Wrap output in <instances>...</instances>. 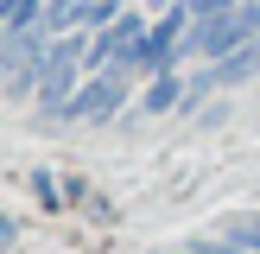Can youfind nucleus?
<instances>
[{
    "mask_svg": "<svg viewBox=\"0 0 260 254\" xmlns=\"http://www.w3.org/2000/svg\"><path fill=\"white\" fill-rule=\"evenodd\" d=\"M248 38H260V0H235V7L203 13V25H190L184 45L203 51V57H229V51L248 45Z\"/></svg>",
    "mask_w": 260,
    "mask_h": 254,
    "instance_id": "1",
    "label": "nucleus"
},
{
    "mask_svg": "<svg viewBox=\"0 0 260 254\" xmlns=\"http://www.w3.org/2000/svg\"><path fill=\"white\" fill-rule=\"evenodd\" d=\"M76 64H83V45H76V38H63L57 51L38 57V102H45V114H63L70 83H76Z\"/></svg>",
    "mask_w": 260,
    "mask_h": 254,
    "instance_id": "2",
    "label": "nucleus"
},
{
    "mask_svg": "<svg viewBox=\"0 0 260 254\" xmlns=\"http://www.w3.org/2000/svg\"><path fill=\"white\" fill-rule=\"evenodd\" d=\"M140 19L134 13H121V19H108L102 25V38L89 45V70H114V64H134V51H140Z\"/></svg>",
    "mask_w": 260,
    "mask_h": 254,
    "instance_id": "3",
    "label": "nucleus"
},
{
    "mask_svg": "<svg viewBox=\"0 0 260 254\" xmlns=\"http://www.w3.org/2000/svg\"><path fill=\"white\" fill-rule=\"evenodd\" d=\"M190 32V13L178 7V13H165L159 25H152L146 38H140V51H134V64H146V70H172V51H178V38Z\"/></svg>",
    "mask_w": 260,
    "mask_h": 254,
    "instance_id": "4",
    "label": "nucleus"
},
{
    "mask_svg": "<svg viewBox=\"0 0 260 254\" xmlns=\"http://www.w3.org/2000/svg\"><path fill=\"white\" fill-rule=\"evenodd\" d=\"M114 108H121V83H114V76H95L83 96L63 102V121H102V114H114Z\"/></svg>",
    "mask_w": 260,
    "mask_h": 254,
    "instance_id": "5",
    "label": "nucleus"
},
{
    "mask_svg": "<svg viewBox=\"0 0 260 254\" xmlns=\"http://www.w3.org/2000/svg\"><path fill=\"white\" fill-rule=\"evenodd\" d=\"M172 102H178V83H172V76H159L152 96H146V108H172Z\"/></svg>",
    "mask_w": 260,
    "mask_h": 254,
    "instance_id": "6",
    "label": "nucleus"
},
{
    "mask_svg": "<svg viewBox=\"0 0 260 254\" xmlns=\"http://www.w3.org/2000/svg\"><path fill=\"white\" fill-rule=\"evenodd\" d=\"M235 241H241V248H254V254H260V216H254V223H241V229H235Z\"/></svg>",
    "mask_w": 260,
    "mask_h": 254,
    "instance_id": "7",
    "label": "nucleus"
},
{
    "mask_svg": "<svg viewBox=\"0 0 260 254\" xmlns=\"http://www.w3.org/2000/svg\"><path fill=\"white\" fill-rule=\"evenodd\" d=\"M216 7H235V0H203V13H216Z\"/></svg>",
    "mask_w": 260,
    "mask_h": 254,
    "instance_id": "8",
    "label": "nucleus"
},
{
    "mask_svg": "<svg viewBox=\"0 0 260 254\" xmlns=\"http://www.w3.org/2000/svg\"><path fill=\"white\" fill-rule=\"evenodd\" d=\"M197 254H241V248H197Z\"/></svg>",
    "mask_w": 260,
    "mask_h": 254,
    "instance_id": "9",
    "label": "nucleus"
}]
</instances>
